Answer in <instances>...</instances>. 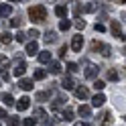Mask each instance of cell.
<instances>
[{"instance_id":"d4e9b609","label":"cell","mask_w":126,"mask_h":126,"mask_svg":"<svg viewBox=\"0 0 126 126\" xmlns=\"http://www.w3.org/2000/svg\"><path fill=\"white\" fill-rule=\"evenodd\" d=\"M100 53L104 55V57H110V55H112V47H110V45H104V43H102V49H100Z\"/></svg>"},{"instance_id":"7a4b0ae2","label":"cell","mask_w":126,"mask_h":126,"mask_svg":"<svg viewBox=\"0 0 126 126\" xmlns=\"http://www.w3.org/2000/svg\"><path fill=\"white\" fill-rule=\"evenodd\" d=\"M25 71H27V63H25V59L18 55V57L14 59V69H12V73L16 75V77H22V75H25Z\"/></svg>"},{"instance_id":"60d3db41","label":"cell","mask_w":126,"mask_h":126,"mask_svg":"<svg viewBox=\"0 0 126 126\" xmlns=\"http://www.w3.org/2000/svg\"><path fill=\"white\" fill-rule=\"evenodd\" d=\"M20 22H22L20 18H14V20H10V27H18V25H20Z\"/></svg>"},{"instance_id":"4fadbf2b","label":"cell","mask_w":126,"mask_h":126,"mask_svg":"<svg viewBox=\"0 0 126 126\" xmlns=\"http://www.w3.org/2000/svg\"><path fill=\"white\" fill-rule=\"evenodd\" d=\"M77 114L83 116V118H90V116H92V108H90V106H85V104H81L79 108H77Z\"/></svg>"},{"instance_id":"f6af8a7d","label":"cell","mask_w":126,"mask_h":126,"mask_svg":"<svg viewBox=\"0 0 126 126\" xmlns=\"http://www.w3.org/2000/svg\"><path fill=\"white\" fill-rule=\"evenodd\" d=\"M122 53H124V55H126V47H124V49H122Z\"/></svg>"},{"instance_id":"d6986e66","label":"cell","mask_w":126,"mask_h":126,"mask_svg":"<svg viewBox=\"0 0 126 126\" xmlns=\"http://www.w3.org/2000/svg\"><path fill=\"white\" fill-rule=\"evenodd\" d=\"M45 41L47 43H55L57 41V33H55V31H47L45 33Z\"/></svg>"},{"instance_id":"5bb4252c","label":"cell","mask_w":126,"mask_h":126,"mask_svg":"<svg viewBox=\"0 0 126 126\" xmlns=\"http://www.w3.org/2000/svg\"><path fill=\"white\" fill-rule=\"evenodd\" d=\"M61 88H63V90H75V81L71 79V77H63Z\"/></svg>"},{"instance_id":"e575fe53","label":"cell","mask_w":126,"mask_h":126,"mask_svg":"<svg viewBox=\"0 0 126 126\" xmlns=\"http://www.w3.org/2000/svg\"><path fill=\"white\" fill-rule=\"evenodd\" d=\"M67 71L69 73H75L77 71V63H67Z\"/></svg>"},{"instance_id":"6da1fadb","label":"cell","mask_w":126,"mask_h":126,"mask_svg":"<svg viewBox=\"0 0 126 126\" xmlns=\"http://www.w3.org/2000/svg\"><path fill=\"white\" fill-rule=\"evenodd\" d=\"M29 16L33 22H45L47 20V6L45 4H35L29 8Z\"/></svg>"},{"instance_id":"83f0119b","label":"cell","mask_w":126,"mask_h":126,"mask_svg":"<svg viewBox=\"0 0 126 126\" xmlns=\"http://www.w3.org/2000/svg\"><path fill=\"white\" fill-rule=\"evenodd\" d=\"M45 100H49V92H39L37 94V102H45Z\"/></svg>"},{"instance_id":"f35d334b","label":"cell","mask_w":126,"mask_h":126,"mask_svg":"<svg viewBox=\"0 0 126 126\" xmlns=\"http://www.w3.org/2000/svg\"><path fill=\"white\" fill-rule=\"evenodd\" d=\"M96 31H98V33H104V31H106V27L102 25V22H96Z\"/></svg>"},{"instance_id":"b9f144b4","label":"cell","mask_w":126,"mask_h":126,"mask_svg":"<svg viewBox=\"0 0 126 126\" xmlns=\"http://www.w3.org/2000/svg\"><path fill=\"white\" fill-rule=\"evenodd\" d=\"M2 79L8 81V79H10V73H8V71H2Z\"/></svg>"},{"instance_id":"ab89813d","label":"cell","mask_w":126,"mask_h":126,"mask_svg":"<svg viewBox=\"0 0 126 126\" xmlns=\"http://www.w3.org/2000/svg\"><path fill=\"white\" fill-rule=\"evenodd\" d=\"M75 27L79 29V31H83V29H85V20H77V22H75Z\"/></svg>"},{"instance_id":"52a82bcc","label":"cell","mask_w":126,"mask_h":126,"mask_svg":"<svg viewBox=\"0 0 126 126\" xmlns=\"http://www.w3.org/2000/svg\"><path fill=\"white\" fill-rule=\"evenodd\" d=\"M18 88L25 90V92L33 90V79H29V77H22V79H18Z\"/></svg>"},{"instance_id":"7bdbcfd3","label":"cell","mask_w":126,"mask_h":126,"mask_svg":"<svg viewBox=\"0 0 126 126\" xmlns=\"http://www.w3.org/2000/svg\"><path fill=\"white\" fill-rule=\"evenodd\" d=\"M0 118H8V114H6L4 108H0Z\"/></svg>"},{"instance_id":"ba28073f","label":"cell","mask_w":126,"mask_h":126,"mask_svg":"<svg viewBox=\"0 0 126 126\" xmlns=\"http://www.w3.org/2000/svg\"><path fill=\"white\" fill-rule=\"evenodd\" d=\"M65 102H67V96H59V98H55V100H53L51 108H53V110H59V108L65 106Z\"/></svg>"},{"instance_id":"7dc6e473","label":"cell","mask_w":126,"mask_h":126,"mask_svg":"<svg viewBox=\"0 0 126 126\" xmlns=\"http://www.w3.org/2000/svg\"><path fill=\"white\" fill-rule=\"evenodd\" d=\"M124 120H126V118H124Z\"/></svg>"},{"instance_id":"2e32d148","label":"cell","mask_w":126,"mask_h":126,"mask_svg":"<svg viewBox=\"0 0 126 126\" xmlns=\"http://www.w3.org/2000/svg\"><path fill=\"white\" fill-rule=\"evenodd\" d=\"M39 61L41 63H51V53L49 51H39Z\"/></svg>"},{"instance_id":"bcb514c9","label":"cell","mask_w":126,"mask_h":126,"mask_svg":"<svg viewBox=\"0 0 126 126\" xmlns=\"http://www.w3.org/2000/svg\"><path fill=\"white\" fill-rule=\"evenodd\" d=\"M124 39H126V35H124Z\"/></svg>"},{"instance_id":"7c38bea8","label":"cell","mask_w":126,"mask_h":126,"mask_svg":"<svg viewBox=\"0 0 126 126\" xmlns=\"http://www.w3.org/2000/svg\"><path fill=\"white\" fill-rule=\"evenodd\" d=\"M55 14L63 20V18L67 16V6H65V4H57V6H55Z\"/></svg>"},{"instance_id":"ffe728a7","label":"cell","mask_w":126,"mask_h":126,"mask_svg":"<svg viewBox=\"0 0 126 126\" xmlns=\"http://www.w3.org/2000/svg\"><path fill=\"white\" fill-rule=\"evenodd\" d=\"M0 100H2L6 106H12V104H16V102H14V98L10 96V94H2V96H0Z\"/></svg>"},{"instance_id":"9a60e30c","label":"cell","mask_w":126,"mask_h":126,"mask_svg":"<svg viewBox=\"0 0 126 126\" xmlns=\"http://www.w3.org/2000/svg\"><path fill=\"white\" fill-rule=\"evenodd\" d=\"M12 14V4H0V16H10Z\"/></svg>"},{"instance_id":"484cf974","label":"cell","mask_w":126,"mask_h":126,"mask_svg":"<svg viewBox=\"0 0 126 126\" xmlns=\"http://www.w3.org/2000/svg\"><path fill=\"white\" fill-rule=\"evenodd\" d=\"M45 77H47V71H45V69H37V71H35V75H33V79H45Z\"/></svg>"},{"instance_id":"d590c367","label":"cell","mask_w":126,"mask_h":126,"mask_svg":"<svg viewBox=\"0 0 126 126\" xmlns=\"http://www.w3.org/2000/svg\"><path fill=\"white\" fill-rule=\"evenodd\" d=\"M29 37H33V41H35V39L39 37V31H37V29H31V31H29Z\"/></svg>"},{"instance_id":"e0dca14e","label":"cell","mask_w":126,"mask_h":126,"mask_svg":"<svg viewBox=\"0 0 126 126\" xmlns=\"http://www.w3.org/2000/svg\"><path fill=\"white\" fill-rule=\"evenodd\" d=\"M49 71H51L53 75H57V73H61V65H59L57 61H51V63H49Z\"/></svg>"},{"instance_id":"8fae6325","label":"cell","mask_w":126,"mask_h":126,"mask_svg":"<svg viewBox=\"0 0 126 126\" xmlns=\"http://www.w3.org/2000/svg\"><path fill=\"white\" fill-rule=\"evenodd\" d=\"M39 53V45H37V41H31V43H27V55H37Z\"/></svg>"},{"instance_id":"30bf717a","label":"cell","mask_w":126,"mask_h":126,"mask_svg":"<svg viewBox=\"0 0 126 126\" xmlns=\"http://www.w3.org/2000/svg\"><path fill=\"white\" fill-rule=\"evenodd\" d=\"M73 94H75V98H79V100L90 98V92H88V88H75V90H73Z\"/></svg>"},{"instance_id":"8992f818","label":"cell","mask_w":126,"mask_h":126,"mask_svg":"<svg viewBox=\"0 0 126 126\" xmlns=\"http://www.w3.org/2000/svg\"><path fill=\"white\" fill-rule=\"evenodd\" d=\"M110 31H112V35H114L116 39H124L122 29H120V22H118V20H112V27H110Z\"/></svg>"},{"instance_id":"ee69618b","label":"cell","mask_w":126,"mask_h":126,"mask_svg":"<svg viewBox=\"0 0 126 126\" xmlns=\"http://www.w3.org/2000/svg\"><path fill=\"white\" fill-rule=\"evenodd\" d=\"M73 126H90V124H88V122H75Z\"/></svg>"},{"instance_id":"cb8c5ba5","label":"cell","mask_w":126,"mask_h":126,"mask_svg":"<svg viewBox=\"0 0 126 126\" xmlns=\"http://www.w3.org/2000/svg\"><path fill=\"white\" fill-rule=\"evenodd\" d=\"M8 65H10V59L6 55H0V69H8Z\"/></svg>"},{"instance_id":"9c48e42d","label":"cell","mask_w":126,"mask_h":126,"mask_svg":"<svg viewBox=\"0 0 126 126\" xmlns=\"http://www.w3.org/2000/svg\"><path fill=\"white\" fill-rule=\"evenodd\" d=\"M104 102H106V96L100 92V94H96V96L92 98V106H96V108L98 106H104Z\"/></svg>"},{"instance_id":"f546056e","label":"cell","mask_w":126,"mask_h":126,"mask_svg":"<svg viewBox=\"0 0 126 126\" xmlns=\"http://www.w3.org/2000/svg\"><path fill=\"white\" fill-rule=\"evenodd\" d=\"M108 79H110V81H118V71H116V69L108 71Z\"/></svg>"},{"instance_id":"74e56055","label":"cell","mask_w":126,"mask_h":126,"mask_svg":"<svg viewBox=\"0 0 126 126\" xmlns=\"http://www.w3.org/2000/svg\"><path fill=\"white\" fill-rule=\"evenodd\" d=\"M25 39H27L25 33H16V41H18V43H25Z\"/></svg>"},{"instance_id":"f1b7e54d","label":"cell","mask_w":126,"mask_h":126,"mask_svg":"<svg viewBox=\"0 0 126 126\" xmlns=\"http://www.w3.org/2000/svg\"><path fill=\"white\" fill-rule=\"evenodd\" d=\"M94 88H96L98 92H102V90H104V88H106V83H104V81H102V79H96V81H94Z\"/></svg>"},{"instance_id":"d6a6232c","label":"cell","mask_w":126,"mask_h":126,"mask_svg":"<svg viewBox=\"0 0 126 126\" xmlns=\"http://www.w3.org/2000/svg\"><path fill=\"white\" fill-rule=\"evenodd\" d=\"M67 51H69V47H67V45H63L61 49H59V57H61V59H65V55H67Z\"/></svg>"},{"instance_id":"277c9868","label":"cell","mask_w":126,"mask_h":126,"mask_svg":"<svg viewBox=\"0 0 126 126\" xmlns=\"http://www.w3.org/2000/svg\"><path fill=\"white\" fill-rule=\"evenodd\" d=\"M29 106H31V98H29V96H22V98L16 100V110H18V112L29 110Z\"/></svg>"},{"instance_id":"836d02e7","label":"cell","mask_w":126,"mask_h":126,"mask_svg":"<svg viewBox=\"0 0 126 126\" xmlns=\"http://www.w3.org/2000/svg\"><path fill=\"white\" fill-rule=\"evenodd\" d=\"M35 118H25V120H22V126H35Z\"/></svg>"},{"instance_id":"3957f363","label":"cell","mask_w":126,"mask_h":126,"mask_svg":"<svg viewBox=\"0 0 126 126\" xmlns=\"http://www.w3.org/2000/svg\"><path fill=\"white\" fill-rule=\"evenodd\" d=\"M98 71H100V67L98 65H94V63H85V71H83V75L88 77V79H94V77L98 75Z\"/></svg>"},{"instance_id":"4316f807","label":"cell","mask_w":126,"mask_h":126,"mask_svg":"<svg viewBox=\"0 0 126 126\" xmlns=\"http://www.w3.org/2000/svg\"><path fill=\"white\" fill-rule=\"evenodd\" d=\"M59 29H61V31H67V29H71V20H67V18H63V20L59 22Z\"/></svg>"},{"instance_id":"7402d4cb","label":"cell","mask_w":126,"mask_h":126,"mask_svg":"<svg viewBox=\"0 0 126 126\" xmlns=\"http://www.w3.org/2000/svg\"><path fill=\"white\" fill-rule=\"evenodd\" d=\"M0 43H4V45L12 43V35L10 33H0Z\"/></svg>"},{"instance_id":"5b68a950","label":"cell","mask_w":126,"mask_h":126,"mask_svg":"<svg viewBox=\"0 0 126 126\" xmlns=\"http://www.w3.org/2000/svg\"><path fill=\"white\" fill-rule=\"evenodd\" d=\"M81 47H83V37H81V35H75V37L71 39V49H73L75 53H79Z\"/></svg>"},{"instance_id":"8d00e7d4","label":"cell","mask_w":126,"mask_h":126,"mask_svg":"<svg viewBox=\"0 0 126 126\" xmlns=\"http://www.w3.org/2000/svg\"><path fill=\"white\" fill-rule=\"evenodd\" d=\"M100 49H102V43L94 41V43H92V51H100Z\"/></svg>"},{"instance_id":"603a6c76","label":"cell","mask_w":126,"mask_h":126,"mask_svg":"<svg viewBox=\"0 0 126 126\" xmlns=\"http://www.w3.org/2000/svg\"><path fill=\"white\" fill-rule=\"evenodd\" d=\"M45 116H47V114H45V110H43V108H37L35 112H33V118H35V120H43Z\"/></svg>"},{"instance_id":"4dcf8cb0","label":"cell","mask_w":126,"mask_h":126,"mask_svg":"<svg viewBox=\"0 0 126 126\" xmlns=\"http://www.w3.org/2000/svg\"><path fill=\"white\" fill-rule=\"evenodd\" d=\"M73 12H75V16H79L81 12H85V6H81V4H75V8H73Z\"/></svg>"},{"instance_id":"1f68e13d","label":"cell","mask_w":126,"mask_h":126,"mask_svg":"<svg viewBox=\"0 0 126 126\" xmlns=\"http://www.w3.org/2000/svg\"><path fill=\"white\" fill-rule=\"evenodd\" d=\"M18 124H20V120H18L16 116H10L8 118V126H18Z\"/></svg>"},{"instance_id":"ac0fdd59","label":"cell","mask_w":126,"mask_h":126,"mask_svg":"<svg viewBox=\"0 0 126 126\" xmlns=\"http://www.w3.org/2000/svg\"><path fill=\"white\" fill-rule=\"evenodd\" d=\"M110 124H112V114L106 112L104 116H102V120H100V126H110Z\"/></svg>"},{"instance_id":"44dd1931","label":"cell","mask_w":126,"mask_h":126,"mask_svg":"<svg viewBox=\"0 0 126 126\" xmlns=\"http://www.w3.org/2000/svg\"><path fill=\"white\" fill-rule=\"evenodd\" d=\"M61 120H65V122L73 120V110L71 108H65V110H63V118H61Z\"/></svg>"}]
</instances>
